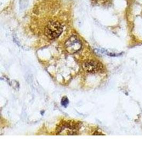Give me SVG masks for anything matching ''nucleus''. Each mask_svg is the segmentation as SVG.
Here are the masks:
<instances>
[{
	"instance_id": "obj_1",
	"label": "nucleus",
	"mask_w": 142,
	"mask_h": 160,
	"mask_svg": "<svg viewBox=\"0 0 142 160\" xmlns=\"http://www.w3.org/2000/svg\"><path fill=\"white\" fill-rule=\"evenodd\" d=\"M63 27L59 21H52L47 24L45 29V34L50 39H55L61 34Z\"/></svg>"
},
{
	"instance_id": "obj_2",
	"label": "nucleus",
	"mask_w": 142,
	"mask_h": 160,
	"mask_svg": "<svg viewBox=\"0 0 142 160\" xmlns=\"http://www.w3.org/2000/svg\"><path fill=\"white\" fill-rule=\"evenodd\" d=\"M65 49L70 54H75L79 51L81 48V41L75 36L70 37L65 42Z\"/></svg>"
},
{
	"instance_id": "obj_3",
	"label": "nucleus",
	"mask_w": 142,
	"mask_h": 160,
	"mask_svg": "<svg viewBox=\"0 0 142 160\" xmlns=\"http://www.w3.org/2000/svg\"><path fill=\"white\" fill-rule=\"evenodd\" d=\"M83 68L85 71L88 73H95L101 70L102 66L101 64L96 61L89 60L84 63L83 65Z\"/></svg>"
},
{
	"instance_id": "obj_4",
	"label": "nucleus",
	"mask_w": 142,
	"mask_h": 160,
	"mask_svg": "<svg viewBox=\"0 0 142 160\" xmlns=\"http://www.w3.org/2000/svg\"><path fill=\"white\" fill-rule=\"evenodd\" d=\"M77 132V129L75 127L67 125L62 127L59 133L61 135H76Z\"/></svg>"
},
{
	"instance_id": "obj_5",
	"label": "nucleus",
	"mask_w": 142,
	"mask_h": 160,
	"mask_svg": "<svg viewBox=\"0 0 142 160\" xmlns=\"http://www.w3.org/2000/svg\"><path fill=\"white\" fill-rule=\"evenodd\" d=\"M69 104V100L68 99H67V97H63L62 98L61 101V104L62 105L65 106V107H67V105H68Z\"/></svg>"
}]
</instances>
